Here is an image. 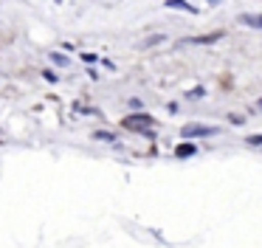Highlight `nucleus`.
<instances>
[{"instance_id":"nucleus-1","label":"nucleus","mask_w":262,"mask_h":248,"mask_svg":"<svg viewBox=\"0 0 262 248\" xmlns=\"http://www.w3.org/2000/svg\"><path fill=\"white\" fill-rule=\"evenodd\" d=\"M152 124H155V118L147 116V113H136V116H127V118H124V127H130V130L136 127L141 135H152V133L147 130V127H152Z\"/></svg>"},{"instance_id":"nucleus-2","label":"nucleus","mask_w":262,"mask_h":248,"mask_svg":"<svg viewBox=\"0 0 262 248\" xmlns=\"http://www.w3.org/2000/svg\"><path fill=\"white\" fill-rule=\"evenodd\" d=\"M217 133L220 130L214 124H186V127H181L183 138H200V135H217Z\"/></svg>"},{"instance_id":"nucleus-3","label":"nucleus","mask_w":262,"mask_h":248,"mask_svg":"<svg viewBox=\"0 0 262 248\" xmlns=\"http://www.w3.org/2000/svg\"><path fill=\"white\" fill-rule=\"evenodd\" d=\"M237 23H243V26H251V28H262V14H254V11H248V14H239Z\"/></svg>"},{"instance_id":"nucleus-4","label":"nucleus","mask_w":262,"mask_h":248,"mask_svg":"<svg viewBox=\"0 0 262 248\" xmlns=\"http://www.w3.org/2000/svg\"><path fill=\"white\" fill-rule=\"evenodd\" d=\"M223 34H209V37H192V39H186V45H206V43H217Z\"/></svg>"},{"instance_id":"nucleus-5","label":"nucleus","mask_w":262,"mask_h":248,"mask_svg":"<svg viewBox=\"0 0 262 248\" xmlns=\"http://www.w3.org/2000/svg\"><path fill=\"white\" fill-rule=\"evenodd\" d=\"M194 144H178V150H175V155L178 158H189V155H194Z\"/></svg>"},{"instance_id":"nucleus-6","label":"nucleus","mask_w":262,"mask_h":248,"mask_svg":"<svg viewBox=\"0 0 262 248\" xmlns=\"http://www.w3.org/2000/svg\"><path fill=\"white\" fill-rule=\"evenodd\" d=\"M166 6H169V9H183V11H192L194 14V6H189L186 0H164Z\"/></svg>"},{"instance_id":"nucleus-7","label":"nucleus","mask_w":262,"mask_h":248,"mask_svg":"<svg viewBox=\"0 0 262 248\" xmlns=\"http://www.w3.org/2000/svg\"><path fill=\"white\" fill-rule=\"evenodd\" d=\"M155 43H164V34H155V37H147L141 43V48H149V45H155Z\"/></svg>"},{"instance_id":"nucleus-8","label":"nucleus","mask_w":262,"mask_h":248,"mask_svg":"<svg viewBox=\"0 0 262 248\" xmlns=\"http://www.w3.org/2000/svg\"><path fill=\"white\" fill-rule=\"evenodd\" d=\"M93 138H99V141H113V133H107V130H96V133H93Z\"/></svg>"},{"instance_id":"nucleus-9","label":"nucleus","mask_w":262,"mask_h":248,"mask_svg":"<svg viewBox=\"0 0 262 248\" xmlns=\"http://www.w3.org/2000/svg\"><path fill=\"white\" fill-rule=\"evenodd\" d=\"M51 59L57 62V65H68V56H62V54H51Z\"/></svg>"},{"instance_id":"nucleus-10","label":"nucleus","mask_w":262,"mask_h":248,"mask_svg":"<svg viewBox=\"0 0 262 248\" xmlns=\"http://www.w3.org/2000/svg\"><path fill=\"white\" fill-rule=\"evenodd\" d=\"M206 90L203 88H194V90H189V99H198V96H203Z\"/></svg>"},{"instance_id":"nucleus-11","label":"nucleus","mask_w":262,"mask_h":248,"mask_svg":"<svg viewBox=\"0 0 262 248\" xmlns=\"http://www.w3.org/2000/svg\"><path fill=\"white\" fill-rule=\"evenodd\" d=\"M248 144L259 147V144H262V135H248Z\"/></svg>"},{"instance_id":"nucleus-12","label":"nucleus","mask_w":262,"mask_h":248,"mask_svg":"<svg viewBox=\"0 0 262 248\" xmlns=\"http://www.w3.org/2000/svg\"><path fill=\"white\" fill-rule=\"evenodd\" d=\"M211 3H217V0H211Z\"/></svg>"}]
</instances>
